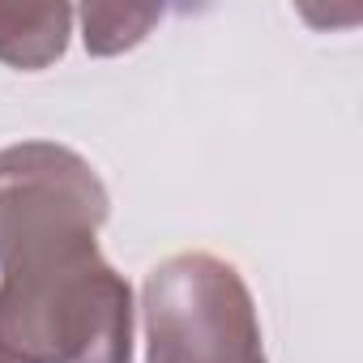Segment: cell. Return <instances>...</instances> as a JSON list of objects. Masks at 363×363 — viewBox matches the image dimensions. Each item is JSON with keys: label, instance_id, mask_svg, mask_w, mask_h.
<instances>
[{"label": "cell", "instance_id": "6da1fadb", "mask_svg": "<svg viewBox=\"0 0 363 363\" xmlns=\"http://www.w3.org/2000/svg\"><path fill=\"white\" fill-rule=\"evenodd\" d=\"M99 235H65L0 257L5 363H133V291Z\"/></svg>", "mask_w": 363, "mask_h": 363}, {"label": "cell", "instance_id": "7a4b0ae2", "mask_svg": "<svg viewBox=\"0 0 363 363\" xmlns=\"http://www.w3.org/2000/svg\"><path fill=\"white\" fill-rule=\"evenodd\" d=\"M150 363H269L257 303L240 269L210 252H179L141 286Z\"/></svg>", "mask_w": 363, "mask_h": 363}, {"label": "cell", "instance_id": "3957f363", "mask_svg": "<svg viewBox=\"0 0 363 363\" xmlns=\"http://www.w3.org/2000/svg\"><path fill=\"white\" fill-rule=\"evenodd\" d=\"M107 206L99 171L69 145L22 141L0 150V257L39 240L99 235Z\"/></svg>", "mask_w": 363, "mask_h": 363}, {"label": "cell", "instance_id": "277c9868", "mask_svg": "<svg viewBox=\"0 0 363 363\" xmlns=\"http://www.w3.org/2000/svg\"><path fill=\"white\" fill-rule=\"evenodd\" d=\"M69 5H0V60L22 73H39L65 56L73 35Z\"/></svg>", "mask_w": 363, "mask_h": 363}, {"label": "cell", "instance_id": "5b68a950", "mask_svg": "<svg viewBox=\"0 0 363 363\" xmlns=\"http://www.w3.org/2000/svg\"><path fill=\"white\" fill-rule=\"evenodd\" d=\"M77 18H82V26H86V52H90V56H116V52L137 48L162 13H158V9L90 5V9H82Z\"/></svg>", "mask_w": 363, "mask_h": 363}, {"label": "cell", "instance_id": "8992f818", "mask_svg": "<svg viewBox=\"0 0 363 363\" xmlns=\"http://www.w3.org/2000/svg\"><path fill=\"white\" fill-rule=\"evenodd\" d=\"M0 363H5V359H0Z\"/></svg>", "mask_w": 363, "mask_h": 363}]
</instances>
